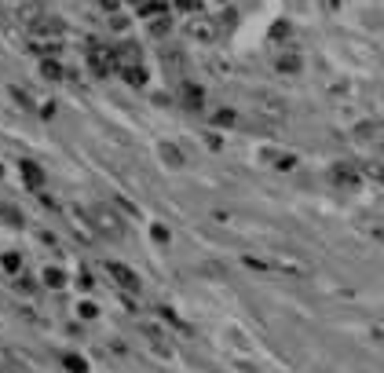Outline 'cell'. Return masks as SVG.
Masks as SVG:
<instances>
[{
  "label": "cell",
  "mask_w": 384,
  "mask_h": 373,
  "mask_svg": "<svg viewBox=\"0 0 384 373\" xmlns=\"http://www.w3.org/2000/svg\"><path fill=\"white\" fill-rule=\"evenodd\" d=\"M88 220H92L95 234H103V238H114V242L125 238V223H121V216H117L110 205H92Z\"/></svg>",
  "instance_id": "cell-1"
},
{
  "label": "cell",
  "mask_w": 384,
  "mask_h": 373,
  "mask_svg": "<svg viewBox=\"0 0 384 373\" xmlns=\"http://www.w3.org/2000/svg\"><path fill=\"white\" fill-rule=\"evenodd\" d=\"M183 34L194 40V44H212V40H220V23H216V18H209V15H190Z\"/></svg>",
  "instance_id": "cell-2"
},
{
  "label": "cell",
  "mask_w": 384,
  "mask_h": 373,
  "mask_svg": "<svg viewBox=\"0 0 384 373\" xmlns=\"http://www.w3.org/2000/svg\"><path fill=\"white\" fill-rule=\"evenodd\" d=\"M329 183L340 190H359L362 187V168L351 162H333L329 165Z\"/></svg>",
  "instance_id": "cell-3"
},
{
  "label": "cell",
  "mask_w": 384,
  "mask_h": 373,
  "mask_svg": "<svg viewBox=\"0 0 384 373\" xmlns=\"http://www.w3.org/2000/svg\"><path fill=\"white\" fill-rule=\"evenodd\" d=\"M88 66L95 77H110V73L117 70L114 66V48H106V44H88Z\"/></svg>",
  "instance_id": "cell-4"
},
{
  "label": "cell",
  "mask_w": 384,
  "mask_h": 373,
  "mask_svg": "<svg viewBox=\"0 0 384 373\" xmlns=\"http://www.w3.org/2000/svg\"><path fill=\"white\" fill-rule=\"evenodd\" d=\"M106 274H110L125 293H140V285H143L140 274H136L132 268H125V263H117V260H106Z\"/></svg>",
  "instance_id": "cell-5"
},
{
  "label": "cell",
  "mask_w": 384,
  "mask_h": 373,
  "mask_svg": "<svg viewBox=\"0 0 384 373\" xmlns=\"http://www.w3.org/2000/svg\"><path fill=\"white\" fill-rule=\"evenodd\" d=\"M179 103L187 106V110H205V88L201 84H194V81H183L179 84Z\"/></svg>",
  "instance_id": "cell-6"
},
{
  "label": "cell",
  "mask_w": 384,
  "mask_h": 373,
  "mask_svg": "<svg viewBox=\"0 0 384 373\" xmlns=\"http://www.w3.org/2000/svg\"><path fill=\"white\" fill-rule=\"evenodd\" d=\"M157 154H162V162H165V168H183L187 165V154H183V146H176L172 140H162L157 143Z\"/></svg>",
  "instance_id": "cell-7"
},
{
  "label": "cell",
  "mask_w": 384,
  "mask_h": 373,
  "mask_svg": "<svg viewBox=\"0 0 384 373\" xmlns=\"http://www.w3.org/2000/svg\"><path fill=\"white\" fill-rule=\"evenodd\" d=\"M274 70L279 73H300L304 70V59H300V51H282V55H274Z\"/></svg>",
  "instance_id": "cell-8"
},
{
  "label": "cell",
  "mask_w": 384,
  "mask_h": 373,
  "mask_svg": "<svg viewBox=\"0 0 384 373\" xmlns=\"http://www.w3.org/2000/svg\"><path fill=\"white\" fill-rule=\"evenodd\" d=\"M18 172H23V183H26L29 190H40V187H44V168H40L37 162H23V165H18Z\"/></svg>",
  "instance_id": "cell-9"
},
{
  "label": "cell",
  "mask_w": 384,
  "mask_h": 373,
  "mask_svg": "<svg viewBox=\"0 0 384 373\" xmlns=\"http://www.w3.org/2000/svg\"><path fill=\"white\" fill-rule=\"evenodd\" d=\"M29 29H34L37 37H59L62 34V23H59V18L40 15V18H29Z\"/></svg>",
  "instance_id": "cell-10"
},
{
  "label": "cell",
  "mask_w": 384,
  "mask_h": 373,
  "mask_svg": "<svg viewBox=\"0 0 384 373\" xmlns=\"http://www.w3.org/2000/svg\"><path fill=\"white\" fill-rule=\"evenodd\" d=\"M70 227L77 231L84 242H92V238H95V227H92V220H88V216H81V209H70Z\"/></svg>",
  "instance_id": "cell-11"
},
{
  "label": "cell",
  "mask_w": 384,
  "mask_h": 373,
  "mask_svg": "<svg viewBox=\"0 0 384 373\" xmlns=\"http://www.w3.org/2000/svg\"><path fill=\"white\" fill-rule=\"evenodd\" d=\"M117 73H121V77H125L128 84H132V88H143V84H146V66H143V62H132V66H121Z\"/></svg>",
  "instance_id": "cell-12"
},
{
  "label": "cell",
  "mask_w": 384,
  "mask_h": 373,
  "mask_svg": "<svg viewBox=\"0 0 384 373\" xmlns=\"http://www.w3.org/2000/svg\"><path fill=\"white\" fill-rule=\"evenodd\" d=\"M40 77L44 81H66V70H62V62L59 59H40Z\"/></svg>",
  "instance_id": "cell-13"
},
{
  "label": "cell",
  "mask_w": 384,
  "mask_h": 373,
  "mask_svg": "<svg viewBox=\"0 0 384 373\" xmlns=\"http://www.w3.org/2000/svg\"><path fill=\"white\" fill-rule=\"evenodd\" d=\"M296 165H300V157H296L293 151H279V154H274V162H271V168H274V172H293V168Z\"/></svg>",
  "instance_id": "cell-14"
},
{
  "label": "cell",
  "mask_w": 384,
  "mask_h": 373,
  "mask_svg": "<svg viewBox=\"0 0 384 373\" xmlns=\"http://www.w3.org/2000/svg\"><path fill=\"white\" fill-rule=\"evenodd\" d=\"M231 125H238V110H231V106L212 110V129H231Z\"/></svg>",
  "instance_id": "cell-15"
},
{
  "label": "cell",
  "mask_w": 384,
  "mask_h": 373,
  "mask_svg": "<svg viewBox=\"0 0 384 373\" xmlns=\"http://www.w3.org/2000/svg\"><path fill=\"white\" fill-rule=\"evenodd\" d=\"M168 29H172V15H168V12L151 15V34H154V37H165Z\"/></svg>",
  "instance_id": "cell-16"
},
{
  "label": "cell",
  "mask_w": 384,
  "mask_h": 373,
  "mask_svg": "<svg viewBox=\"0 0 384 373\" xmlns=\"http://www.w3.org/2000/svg\"><path fill=\"white\" fill-rule=\"evenodd\" d=\"M209 70L216 73L220 81H231L234 77V62H227V59H209Z\"/></svg>",
  "instance_id": "cell-17"
},
{
  "label": "cell",
  "mask_w": 384,
  "mask_h": 373,
  "mask_svg": "<svg viewBox=\"0 0 384 373\" xmlns=\"http://www.w3.org/2000/svg\"><path fill=\"white\" fill-rule=\"evenodd\" d=\"M157 315H162V318H165V322H168V326H176V329H179V333H190V326H187V322H183V318H179V315L172 311V307H157Z\"/></svg>",
  "instance_id": "cell-18"
},
{
  "label": "cell",
  "mask_w": 384,
  "mask_h": 373,
  "mask_svg": "<svg viewBox=\"0 0 384 373\" xmlns=\"http://www.w3.org/2000/svg\"><path fill=\"white\" fill-rule=\"evenodd\" d=\"M44 285L48 290H62V285H66V274L59 268H44Z\"/></svg>",
  "instance_id": "cell-19"
},
{
  "label": "cell",
  "mask_w": 384,
  "mask_h": 373,
  "mask_svg": "<svg viewBox=\"0 0 384 373\" xmlns=\"http://www.w3.org/2000/svg\"><path fill=\"white\" fill-rule=\"evenodd\" d=\"M0 268L8 274H18L23 271V257H18V253H4V257H0Z\"/></svg>",
  "instance_id": "cell-20"
},
{
  "label": "cell",
  "mask_w": 384,
  "mask_h": 373,
  "mask_svg": "<svg viewBox=\"0 0 384 373\" xmlns=\"http://www.w3.org/2000/svg\"><path fill=\"white\" fill-rule=\"evenodd\" d=\"M260 114L264 117H285V110H282L279 99H260Z\"/></svg>",
  "instance_id": "cell-21"
},
{
  "label": "cell",
  "mask_w": 384,
  "mask_h": 373,
  "mask_svg": "<svg viewBox=\"0 0 384 373\" xmlns=\"http://www.w3.org/2000/svg\"><path fill=\"white\" fill-rule=\"evenodd\" d=\"M62 366H66L70 373H88V362H84L81 355H62Z\"/></svg>",
  "instance_id": "cell-22"
},
{
  "label": "cell",
  "mask_w": 384,
  "mask_h": 373,
  "mask_svg": "<svg viewBox=\"0 0 384 373\" xmlns=\"http://www.w3.org/2000/svg\"><path fill=\"white\" fill-rule=\"evenodd\" d=\"M0 216L12 223V227H23V212H18L15 205H0Z\"/></svg>",
  "instance_id": "cell-23"
},
{
  "label": "cell",
  "mask_w": 384,
  "mask_h": 373,
  "mask_svg": "<svg viewBox=\"0 0 384 373\" xmlns=\"http://www.w3.org/2000/svg\"><path fill=\"white\" fill-rule=\"evenodd\" d=\"M370 176H377L381 183H384V146L377 151V162H370Z\"/></svg>",
  "instance_id": "cell-24"
},
{
  "label": "cell",
  "mask_w": 384,
  "mask_h": 373,
  "mask_svg": "<svg viewBox=\"0 0 384 373\" xmlns=\"http://www.w3.org/2000/svg\"><path fill=\"white\" fill-rule=\"evenodd\" d=\"M77 315L81 318H95V315H99V307H95L92 300H84V304H77Z\"/></svg>",
  "instance_id": "cell-25"
},
{
  "label": "cell",
  "mask_w": 384,
  "mask_h": 373,
  "mask_svg": "<svg viewBox=\"0 0 384 373\" xmlns=\"http://www.w3.org/2000/svg\"><path fill=\"white\" fill-rule=\"evenodd\" d=\"M110 26H114V29H128V15L114 12V15H110Z\"/></svg>",
  "instance_id": "cell-26"
},
{
  "label": "cell",
  "mask_w": 384,
  "mask_h": 373,
  "mask_svg": "<svg viewBox=\"0 0 384 373\" xmlns=\"http://www.w3.org/2000/svg\"><path fill=\"white\" fill-rule=\"evenodd\" d=\"M176 8H179V12H190V15H194L201 4H198V0H176Z\"/></svg>",
  "instance_id": "cell-27"
},
{
  "label": "cell",
  "mask_w": 384,
  "mask_h": 373,
  "mask_svg": "<svg viewBox=\"0 0 384 373\" xmlns=\"http://www.w3.org/2000/svg\"><path fill=\"white\" fill-rule=\"evenodd\" d=\"M151 238H157V242H168V231H165V227H157V223H154V227H151Z\"/></svg>",
  "instance_id": "cell-28"
},
{
  "label": "cell",
  "mask_w": 384,
  "mask_h": 373,
  "mask_svg": "<svg viewBox=\"0 0 384 373\" xmlns=\"http://www.w3.org/2000/svg\"><path fill=\"white\" fill-rule=\"evenodd\" d=\"M198 4H205V8H212V12H216V8H227L231 0H198Z\"/></svg>",
  "instance_id": "cell-29"
},
{
  "label": "cell",
  "mask_w": 384,
  "mask_h": 373,
  "mask_svg": "<svg viewBox=\"0 0 384 373\" xmlns=\"http://www.w3.org/2000/svg\"><path fill=\"white\" fill-rule=\"evenodd\" d=\"M285 34H290V23H279V26H274V34H271V37H285Z\"/></svg>",
  "instance_id": "cell-30"
},
{
  "label": "cell",
  "mask_w": 384,
  "mask_h": 373,
  "mask_svg": "<svg viewBox=\"0 0 384 373\" xmlns=\"http://www.w3.org/2000/svg\"><path fill=\"white\" fill-rule=\"evenodd\" d=\"M117 4H121V0H103V8H106V12H117Z\"/></svg>",
  "instance_id": "cell-31"
},
{
  "label": "cell",
  "mask_w": 384,
  "mask_h": 373,
  "mask_svg": "<svg viewBox=\"0 0 384 373\" xmlns=\"http://www.w3.org/2000/svg\"><path fill=\"white\" fill-rule=\"evenodd\" d=\"M0 373H15V370H8V366H0Z\"/></svg>",
  "instance_id": "cell-32"
}]
</instances>
